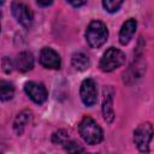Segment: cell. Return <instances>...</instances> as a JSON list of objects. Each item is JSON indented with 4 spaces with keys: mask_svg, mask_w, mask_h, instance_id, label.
Here are the masks:
<instances>
[{
    "mask_svg": "<svg viewBox=\"0 0 154 154\" xmlns=\"http://www.w3.org/2000/svg\"><path fill=\"white\" fill-rule=\"evenodd\" d=\"M24 90H25L26 95L37 105H41L47 100V96H48L47 89L41 83H36V82H31V81L26 82L24 85Z\"/></svg>",
    "mask_w": 154,
    "mask_h": 154,
    "instance_id": "obj_7",
    "label": "cell"
},
{
    "mask_svg": "<svg viewBox=\"0 0 154 154\" xmlns=\"http://www.w3.org/2000/svg\"><path fill=\"white\" fill-rule=\"evenodd\" d=\"M124 0H102V5L107 12H116L119 10Z\"/></svg>",
    "mask_w": 154,
    "mask_h": 154,
    "instance_id": "obj_15",
    "label": "cell"
},
{
    "mask_svg": "<svg viewBox=\"0 0 154 154\" xmlns=\"http://www.w3.org/2000/svg\"><path fill=\"white\" fill-rule=\"evenodd\" d=\"M82 102L85 106H93L97 100V90L96 84L91 78H87L82 82L81 89H79Z\"/></svg>",
    "mask_w": 154,
    "mask_h": 154,
    "instance_id": "obj_6",
    "label": "cell"
},
{
    "mask_svg": "<svg viewBox=\"0 0 154 154\" xmlns=\"http://www.w3.org/2000/svg\"><path fill=\"white\" fill-rule=\"evenodd\" d=\"M30 117H31V112L29 109H24L14 119V123H13V129H14V132L17 135H22L25 126L28 125L29 120H30Z\"/></svg>",
    "mask_w": 154,
    "mask_h": 154,
    "instance_id": "obj_12",
    "label": "cell"
},
{
    "mask_svg": "<svg viewBox=\"0 0 154 154\" xmlns=\"http://www.w3.org/2000/svg\"><path fill=\"white\" fill-rule=\"evenodd\" d=\"M124 61H125L124 53L114 47H111L103 53L99 66L103 72H111L118 69L120 65H123Z\"/></svg>",
    "mask_w": 154,
    "mask_h": 154,
    "instance_id": "obj_3",
    "label": "cell"
},
{
    "mask_svg": "<svg viewBox=\"0 0 154 154\" xmlns=\"http://www.w3.org/2000/svg\"><path fill=\"white\" fill-rule=\"evenodd\" d=\"M102 116L107 123H112L114 119L113 112V90L107 87L103 89V101H102Z\"/></svg>",
    "mask_w": 154,
    "mask_h": 154,
    "instance_id": "obj_9",
    "label": "cell"
},
{
    "mask_svg": "<svg viewBox=\"0 0 154 154\" xmlns=\"http://www.w3.org/2000/svg\"><path fill=\"white\" fill-rule=\"evenodd\" d=\"M73 7H81L82 5H84L87 2V0H67Z\"/></svg>",
    "mask_w": 154,
    "mask_h": 154,
    "instance_id": "obj_19",
    "label": "cell"
},
{
    "mask_svg": "<svg viewBox=\"0 0 154 154\" xmlns=\"http://www.w3.org/2000/svg\"><path fill=\"white\" fill-rule=\"evenodd\" d=\"M32 66H34L32 54L29 52L19 53V55L17 57V59L14 61V67H17V70L20 72H26V71H30L32 69Z\"/></svg>",
    "mask_w": 154,
    "mask_h": 154,
    "instance_id": "obj_11",
    "label": "cell"
},
{
    "mask_svg": "<svg viewBox=\"0 0 154 154\" xmlns=\"http://www.w3.org/2000/svg\"><path fill=\"white\" fill-rule=\"evenodd\" d=\"M136 26H137V22L134 18L128 19L122 25V29L119 32V42L122 45H128L130 42V40L132 38V36L136 31Z\"/></svg>",
    "mask_w": 154,
    "mask_h": 154,
    "instance_id": "obj_10",
    "label": "cell"
},
{
    "mask_svg": "<svg viewBox=\"0 0 154 154\" xmlns=\"http://www.w3.org/2000/svg\"><path fill=\"white\" fill-rule=\"evenodd\" d=\"M13 63H12V60L10 59V58H7V57H5L4 59H2V70L6 72V73H10L12 70H13Z\"/></svg>",
    "mask_w": 154,
    "mask_h": 154,
    "instance_id": "obj_18",
    "label": "cell"
},
{
    "mask_svg": "<svg viewBox=\"0 0 154 154\" xmlns=\"http://www.w3.org/2000/svg\"><path fill=\"white\" fill-rule=\"evenodd\" d=\"M67 140H69V134L65 130H58L52 136V142L58 144H64Z\"/></svg>",
    "mask_w": 154,
    "mask_h": 154,
    "instance_id": "obj_16",
    "label": "cell"
},
{
    "mask_svg": "<svg viewBox=\"0 0 154 154\" xmlns=\"http://www.w3.org/2000/svg\"><path fill=\"white\" fill-rule=\"evenodd\" d=\"M65 150L69 153H77V152H84V148L81 147L78 143L71 141V142H65Z\"/></svg>",
    "mask_w": 154,
    "mask_h": 154,
    "instance_id": "obj_17",
    "label": "cell"
},
{
    "mask_svg": "<svg viewBox=\"0 0 154 154\" xmlns=\"http://www.w3.org/2000/svg\"><path fill=\"white\" fill-rule=\"evenodd\" d=\"M11 8H12V14L14 16V18L17 19L18 23H20L25 28L31 26L34 16H32V12L30 11V8L25 4L19 2V1H14L12 4Z\"/></svg>",
    "mask_w": 154,
    "mask_h": 154,
    "instance_id": "obj_5",
    "label": "cell"
},
{
    "mask_svg": "<svg viewBox=\"0 0 154 154\" xmlns=\"http://www.w3.org/2000/svg\"><path fill=\"white\" fill-rule=\"evenodd\" d=\"M107 37H108V30L102 22L93 20L89 23L85 30V38L90 47L93 48L101 47L107 41Z\"/></svg>",
    "mask_w": 154,
    "mask_h": 154,
    "instance_id": "obj_2",
    "label": "cell"
},
{
    "mask_svg": "<svg viewBox=\"0 0 154 154\" xmlns=\"http://www.w3.org/2000/svg\"><path fill=\"white\" fill-rule=\"evenodd\" d=\"M4 2H5V0H0V6L4 5Z\"/></svg>",
    "mask_w": 154,
    "mask_h": 154,
    "instance_id": "obj_21",
    "label": "cell"
},
{
    "mask_svg": "<svg viewBox=\"0 0 154 154\" xmlns=\"http://www.w3.org/2000/svg\"><path fill=\"white\" fill-rule=\"evenodd\" d=\"M153 137V126L150 123H144L137 126V129L134 131V141L140 149V152H148L149 150V143Z\"/></svg>",
    "mask_w": 154,
    "mask_h": 154,
    "instance_id": "obj_4",
    "label": "cell"
},
{
    "mask_svg": "<svg viewBox=\"0 0 154 154\" xmlns=\"http://www.w3.org/2000/svg\"><path fill=\"white\" fill-rule=\"evenodd\" d=\"M40 6H48L53 2V0H36Z\"/></svg>",
    "mask_w": 154,
    "mask_h": 154,
    "instance_id": "obj_20",
    "label": "cell"
},
{
    "mask_svg": "<svg viewBox=\"0 0 154 154\" xmlns=\"http://www.w3.org/2000/svg\"><path fill=\"white\" fill-rule=\"evenodd\" d=\"M40 64L46 69H59L60 57L52 48H42L40 52Z\"/></svg>",
    "mask_w": 154,
    "mask_h": 154,
    "instance_id": "obj_8",
    "label": "cell"
},
{
    "mask_svg": "<svg viewBox=\"0 0 154 154\" xmlns=\"http://www.w3.org/2000/svg\"><path fill=\"white\" fill-rule=\"evenodd\" d=\"M78 131L83 141L87 142L88 144H97L102 141V137H103L101 128L90 117H84L81 120L78 125Z\"/></svg>",
    "mask_w": 154,
    "mask_h": 154,
    "instance_id": "obj_1",
    "label": "cell"
},
{
    "mask_svg": "<svg viewBox=\"0 0 154 154\" xmlns=\"http://www.w3.org/2000/svg\"><path fill=\"white\" fill-rule=\"evenodd\" d=\"M72 66L78 70V71H84L89 67L90 65V61H89V58L84 54V53H75L72 55Z\"/></svg>",
    "mask_w": 154,
    "mask_h": 154,
    "instance_id": "obj_13",
    "label": "cell"
},
{
    "mask_svg": "<svg viewBox=\"0 0 154 154\" xmlns=\"http://www.w3.org/2000/svg\"><path fill=\"white\" fill-rule=\"evenodd\" d=\"M14 95V87L7 81H0V101L11 100Z\"/></svg>",
    "mask_w": 154,
    "mask_h": 154,
    "instance_id": "obj_14",
    "label": "cell"
}]
</instances>
